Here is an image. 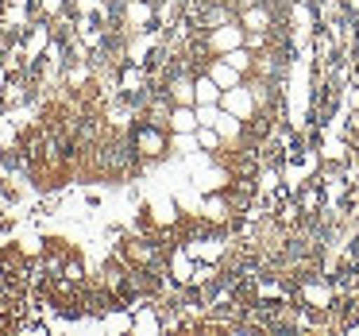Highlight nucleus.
Instances as JSON below:
<instances>
[{
  "mask_svg": "<svg viewBox=\"0 0 359 336\" xmlns=\"http://www.w3.org/2000/svg\"><path fill=\"white\" fill-rule=\"evenodd\" d=\"M220 105H224V109L228 112H236V116H251V105H255V101H251V93H248V89H228V93H220Z\"/></svg>",
  "mask_w": 359,
  "mask_h": 336,
  "instance_id": "f257e3e1",
  "label": "nucleus"
},
{
  "mask_svg": "<svg viewBox=\"0 0 359 336\" xmlns=\"http://www.w3.org/2000/svg\"><path fill=\"white\" fill-rule=\"evenodd\" d=\"M348 4H351V8H359V0H348Z\"/></svg>",
  "mask_w": 359,
  "mask_h": 336,
  "instance_id": "0eeeda50",
  "label": "nucleus"
},
{
  "mask_svg": "<svg viewBox=\"0 0 359 336\" xmlns=\"http://www.w3.org/2000/svg\"><path fill=\"white\" fill-rule=\"evenodd\" d=\"M194 89H197V101H201V105H220V89H217V81H212V78H201Z\"/></svg>",
  "mask_w": 359,
  "mask_h": 336,
  "instance_id": "20e7f679",
  "label": "nucleus"
},
{
  "mask_svg": "<svg viewBox=\"0 0 359 336\" xmlns=\"http://www.w3.org/2000/svg\"><path fill=\"white\" fill-rule=\"evenodd\" d=\"M236 74H240V70H236V66L224 58V66H217V70H212V81H217V86H224V89H232L236 86Z\"/></svg>",
  "mask_w": 359,
  "mask_h": 336,
  "instance_id": "39448f33",
  "label": "nucleus"
},
{
  "mask_svg": "<svg viewBox=\"0 0 359 336\" xmlns=\"http://www.w3.org/2000/svg\"><path fill=\"white\" fill-rule=\"evenodd\" d=\"M170 124H174V132H197V128H201V120H197L194 109H174Z\"/></svg>",
  "mask_w": 359,
  "mask_h": 336,
  "instance_id": "f03ea898",
  "label": "nucleus"
},
{
  "mask_svg": "<svg viewBox=\"0 0 359 336\" xmlns=\"http://www.w3.org/2000/svg\"><path fill=\"white\" fill-rule=\"evenodd\" d=\"M240 43H243L240 27H220V32L212 35V47H220V51H236Z\"/></svg>",
  "mask_w": 359,
  "mask_h": 336,
  "instance_id": "7ed1b4c3",
  "label": "nucleus"
},
{
  "mask_svg": "<svg viewBox=\"0 0 359 336\" xmlns=\"http://www.w3.org/2000/svg\"><path fill=\"white\" fill-rule=\"evenodd\" d=\"M263 20H266L263 12H248V24H251V27H259V24H263Z\"/></svg>",
  "mask_w": 359,
  "mask_h": 336,
  "instance_id": "423d86ee",
  "label": "nucleus"
}]
</instances>
